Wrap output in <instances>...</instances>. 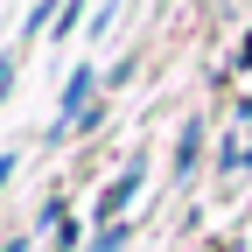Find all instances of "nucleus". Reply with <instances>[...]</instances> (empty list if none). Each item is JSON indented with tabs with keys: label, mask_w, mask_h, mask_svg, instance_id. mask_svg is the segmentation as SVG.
Instances as JSON below:
<instances>
[{
	"label": "nucleus",
	"mask_w": 252,
	"mask_h": 252,
	"mask_svg": "<svg viewBox=\"0 0 252 252\" xmlns=\"http://www.w3.org/2000/svg\"><path fill=\"white\" fill-rule=\"evenodd\" d=\"M196 154H203V119H189V126H182V140H175V168H182V182L196 175Z\"/></svg>",
	"instance_id": "nucleus-2"
},
{
	"label": "nucleus",
	"mask_w": 252,
	"mask_h": 252,
	"mask_svg": "<svg viewBox=\"0 0 252 252\" xmlns=\"http://www.w3.org/2000/svg\"><path fill=\"white\" fill-rule=\"evenodd\" d=\"M7 175H14V154H0V189H7Z\"/></svg>",
	"instance_id": "nucleus-5"
},
{
	"label": "nucleus",
	"mask_w": 252,
	"mask_h": 252,
	"mask_svg": "<svg viewBox=\"0 0 252 252\" xmlns=\"http://www.w3.org/2000/svg\"><path fill=\"white\" fill-rule=\"evenodd\" d=\"M126 238H133V231H126V224H105V231H98V238H91L84 252H126Z\"/></svg>",
	"instance_id": "nucleus-3"
},
{
	"label": "nucleus",
	"mask_w": 252,
	"mask_h": 252,
	"mask_svg": "<svg viewBox=\"0 0 252 252\" xmlns=\"http://www.w3.org/2000/svg\"><path fill=\"white\" fill-rule=\"evenodd\" d=\"M140 175H147V161H133V168H126V175H119V182L105 189V196H98V217H105V224H119V210L140 196Z\"/></svg>",
	"instance_id": "nucleus-1"
},
{
	"label": "nucleus",
	"mask_w": 252,
	"mask_h": 252,
	"mask_svg": "<svg viewBox=\"0 0 252 252\" xmlns=\"http://www.w3.org/2000/svg\"><path fill=\"white\" fill-rule=\"evenodd\" d=\"M0 252H21V238H7V245H0Z\"/></svg>",
	"instance_id": "nucleus-6"
},
{
	"label": "nucleus",
	"mask_w": 252,
	"mask_h": 252,
	"mask_svg": "<svg viewBox=\"0 0 252 252\" xmlns=\"http://www.w3.org/2000/svg\"><path fill=\"white\" fill-rule=\"evenodd\" d=\"M238 70H252V28H245V42H238Z\"/></svg>",
	"instance_id": "nucleus-4"
}]
</instances>
